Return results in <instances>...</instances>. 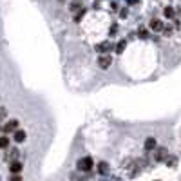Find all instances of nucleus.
Segmentation results:
<instances>
[{
  "instance_id": "obj_1",
  "label": "nucleus",
  "mask_w": 181,
  "mask_h": 181,
  "mask_svg": "<svg viewBox=\"0 0 181 181\" xmlns=\"http://www.w3.org/2000/svg\"><path fill=\"white\" fill-rule=\"evenodd\" d=\"M76 167H78L80 172H91L92 167H94V160H92L91 156H85V158H82V160L76 163Z\"/></svg>"
},
{
  "instance_id": "obj_20",
  "label": "nucleus",
  "mask_w": 181,
  "mask_h": 181,
  "mask_svg": "<svg viewBox=\"0 0 181 181\" xmlns=\"http://www.w3.org/2000/svg\"><path fill=\"white\" fill-rule=\"evenodd\" d=\"M5 114H7V112H5V109H4V107H0V118H5Z\"/></svg>"
},
{
  "instance_id": "obj_11",
  "label": "nucleus",
  "mask_w": 181,
  "mask_h": 181,
  "mask_svg": "<svg viewBox=\"0 0 181 181\" xmlns=\"http://www.w3.org/2000/svg\"><path fill=\"white\" fill-rule=\"evenodd\" d=\"M138 36H140L141 40H149V29H147V27H140V29H138Z\"/></svg>"
},
{
  "instance_id": "obj_13",
  "label": "nucleus",
  "mask_w": 181,
  "mask_h": 181,
  "mask_svg": "<svg viewBox=\"0 0 181 181\" xmlns=\"http://www.w3.org/2000/svg\"><path fill=\"white\" fill-rule=\"evenodd\" d=\"M125 47H127V40L118 42V45H116V53H118V54H121V53L125 51Z\"/></svg>"
},
{
  "instance_id": "obj_5",
  "label": "nucleus",
  "mask_w": 181,
  "mask_h": 181,
  "mask_svg": "<svg viewBox=\"0 0 181 181\" xmlns=\"http://www.w3.org/2000/svg\"><path fill=\"white\" fill-rule=\"evenodd\" d=\"M111 49H112V44H111V42H105V44H98V45H96V51H100L102 54H109Z\"/></svg>"
},
{
  "instance_id": "obj_17",
  "label": "nucleus",
  "mask_w": 181,
  "mask_h": 181,
  "mask_svg": "<svg viewBox=\"0 0 181 181\" xmlns=\"http://www.w3.org/2000/svg\"><path fill=\"white\" fill-rule=\"evenodd\" d=\"M172 31H174V27H172V25H163V31H161V33H163V34H167V36H170V34H172Z\"/></svg>"
},
{
  "instance_id": "obj_21",
  "label": "nucleus",
  "mask_w": 181,
  "mask_h": 181,
  "mask_svg": "<svg viewBox=\"0 0 181 181\" xmlns=\"http://www.w3.org/2000/svg\"><path fill=\"white\" fill-rule=\"evenodd\" d=\"M58 2H65V0H58Z\"/></svg>"
},
{
  "instance_id": "obj_3",
  "label": "nucleus",
  "mask_w": 181,
  "mask_h": 181,
  "mask_svg": "<svg viewBox=\"0 0 181 181\" xmlns=\"http://www.w3.org/2000/svg\"><path fill=\"white\" fill-rule=\"evenodd\" d=\"M163 25H165V24H163L160 18H152V20L149 22V29L154 31V33H161V31H163Z\"/></svg>"
},
{
  "instance_id": "obj_10",
  "label": "nucleus",
  "mask_w": 181,
  "mask_h": 181,
  "mask_svg": "<svg viewBox=\"0 0 181 181\" xmlns=\"http://www.w3.org/2000/svg\"><path fill=\"white\" fill-rule=\"evenodd\" d=\"M156 138H147L145 140V150H154L156 149Z\"/></svg>"
},
{
  "instance_id": "obj_8",
  "label": "nucleus",
  "mask_w": 181,
  "mask_h": 181,
  "mask_svg": "<svg viewBox=\"0 0 181 181\" xmlns=\"http://www.w3.org/2000/svg\"><path fill=\"white\" fill-rule=\"evenodd\" d=\"M83 7H82V0H73L71 2V5H69V11L71 13H76V11H82Z\"/></svg>"
},
{
  "instance_id": "obj_12",
  "label": "nucleus",
  "mask_w": 181,
  "mask_h": 181,
  "mask_svg": "<svg viewBox=\"0 0 181 181\" xmlns=\"http://www.w3.org/2000/svg\"><path fill=\"white\" fill-rule=\"evenodd\" d=\"M163 15H165L167 18H174V16H176V11H174L170 5H167V7L163 9Z\"/></svg>"
},
{
  "instance_id": "obj_2",
  "label": "nucleus",
  "mask_w": 181,
  "mask_h": 181,
  "mask_svg": "<svg viewBox=\"0 0 181 181\" xmlns=\"http://www.w3.org/2000/svg\"><path fill=\"white\" fill-rule=\"evenodd\" d=\"M111 63H112V56H111V54H100V58H98L100 69H109Z\"/></svg>"
},
{
  "instance_id": "obj_14",
  "label": "nucleus",
  "mask_w": 181,
  "mask_h": 181,
  "mask_svg": "<svg viewBox=\"0 0 181 181\" xmlns=\"http://www.w3.org/2000/svg\"><path fill=\"white\" fill-rule=\"evenodd\" d=\"M107 170H109V165H107L105 161H100V163H98V172H100V174H105Z\"/></svg>"
},
{
  "instance_id": "obj_7",
  "label": "nucleus",
  "mask_w": 181,
  "mask_h": 181,
  "mask_svg": "<svg viewBox=\"0 0 181 181\" xmlns=\"http://www.w3.org/2000/svg\"><path fill=\"white\" fill-rule=\"evenodd\" d=\"M9 170H11V174H20L22 172V163L16 160V161H13L11 165H9Z\"/></svg>"
},
{
  "instance_id": "obj_19",
  "label": "nucleus",
  "mask_w": 181,
  "mask_h": 181,
  "mask_svg": "<svg viewBox=\"0 0 181 181\" xmlns=\"http://www.w3.org/2000/svg\"><path fill=\"white\" fill-rule=\"evenodd\" d=\"M9 181H22V176H20V174H13Z\"/></svg>"
},
{
  "instance_id": "obj_15",
  "label": "nucleus",
  "mask_w": 181,
  "mask_h": 181,
  "mask_svg": "<svg viewBox=\"0 0 181 181\" xmlns=\"http://www.w3.org/2000/svg\"><path fill=\"white\" fill-rule=\"evenodd\" d=\"M9 147V138L7 136H0V149H7Z\"/></svg>"
},
{
  "instance_id": "obj_16",
  "label": "nucleus",
  "mask_w": 181,
  "mask_h": 181,
  "mask_svg": "<svg viewBox=\"0 0 181 181\" xmlns=\"http://www.w3.org/2000/svg\"><path fill=\"white\" fill-rule=\"evenodd\" d=\"M165 161H167L169 167H176V165H178V158H176V156H170V158H167Z\"/></svg>"
},
{
  "instance_id": "obj_9",
  "label": "nucleus",
  "mask_w": 181,
  "mask_h": 181,
  "mask_svg": "<svg viewBox=\"0 0 181 181\" xmlns=\"http://www.w3.org/2000/svg\"><path fill=\"white\" fill-rule=\"evenodd\" d=\"M15 141H16V143L25 141V132H24L22 129H16V131H15Z\"/></svg>"
},
{
  "instance_id": "obj_6",
  "label": "nucleus",
  "mask_w": 181,
  "mask_h": 181,
  "mask_svg": "<svg viewBox=\"0 0 181 181\" xmlns=\"http://www.w3.org/2000/svg\"><path fill=\"white\" fill-rule=\"evenodd\" d=\"M167 158H169L167 149H163V147H161V149H158V150H156V156H154V160H156V161H165Z\"/></svg>"
},
{
  "instance_id": "obj_22",
  "label": "nucleus",
  "mask_w": 181,
  "mask_h": 181,
  "mask_svg": "<svg viewBox=\"0 0 181 181\" xmlns=\"http://www.w3.org/2000/svg\"><path fill=\"white\" fill-rule=\"evenodd\" d=\"M178 11H179V13H181V7H179V9H178Z\"/></svg>"
},
{
  "instance_id": "obj_18",
  "label": "nucleus",
  "mask_w": 181,
  "mask_h": 181,
  "mask_svg": "<svg viewBox=\"0 0 181 181\" xmlns=\"http://www.w3.org/2000/svg\"><path fill=\"white\" fill-rule=\"evenodd\" d=\"M16 156H18V150H11V152H9V160H15V161H16Z\"/></svg>"
},
{
  "instance_id": "obj_4",
  "label": "nucleus",
  "mask_w": 181,
  "mask_h": 181,
  "mask_svg": "<svg viewBox=\"0 0 181 181\" xmlns=\"http://www.w3.org/2000/svg\"><path fill=\"white\" fill-rule=\"evenodd\" d=\"M16 129H18V120H9V121L2 127L4 132H15Z\"/></svg>"
}]
</instances>
